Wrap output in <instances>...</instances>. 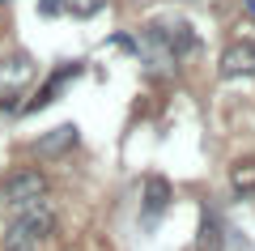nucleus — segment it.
Wrapping results in <instances>:
<instances>
[{
	"mask_svg": "<svg viewBox=\"0 0 255 251\" xmlns=\"http://www.w3.org/2000/svg\"><path fill=\"white\" fill-rule=\"evenodd\" d=\"M0 200L17 213V209L34 205V200H47V179L38 171H30V166H17V171H9L4 179H0Z\"/></svg>",
	"mask_w": 255,
	"mask_h": 251,
	"instance_id": "1",
	"label": "nucleus"
},
{
	"mask_svg": "<svg viewBox=\"0 0 255 251\" xmlns=\"http://www.w3.org/2000/svg\"><path fill=\"white\" fill-rule=\"evenodd\" d=\"M34 77V64H30V55H9V60H0V90H4V98H0V107L13 111L17 107V90L26 85V81Z\"/></svg>",
	"mask_w": 255,
	"mask_h": 251,
	"instance_id": "2",
	"label": "nucleus"
},
{
	"mask_svg": "<svg viewBox=\"0 0 255 251\" xmlns=\"http://www.w3.org/2000/svg\"><path fill=\"white\" fill-rule=\"evenodd\" d=\"M145 38L153 47H166L170 55H183L196 47V34H191L187 21H174V26H145Z\"/></svg>",
	"mask_w": 255,
	"mask_h": 251,
	"instance_id": "3",
	"label": "nucleus"
},
{
	"mask_svg": "<svg viewBox=\"0 0 255 251\" xmlns=\"http://www.w3.org/2000/svg\"><path fill=\"white\" fill-rule=\"evenodd\" d=\"M17 222L30 230V239H34V243L51 239V230H55V213H51V205H47V200H34V205L17 209Z\"/></svg>",
	"mask_w": 255,
	"mask_h": 251,
	"instance_id": "4",
	"label": "nucleus"
},
{
	"mask_svg": "<svg viewBox=\"0 0 255 251\" xmlns=\"http://www.w3.org/2000/svg\"><path fill=\"white\" fill-rule=\"evenodd\" d=\"M251 72H255V43L251 38L226 47V55H221V77H251Z\"/></svg>",
	"mask_w": 255,
	"mask_h": 251,
	"instance_id": "5",
	"label": "nucleus"
},
{
	"mask_svg": "<svg viewBox=\"0 0 255 251\" xmlns=\"http://www.w3.org/2000/svg\"><path fill=\"white\" fill-rule=\"evenodd\" d=\"M73 145H77V128L73 124H60V128H51L34 149L43 153V158H51V153H64V149H73Z\"/></svg>",
	"mask_w": 255,
	"mask_h": 251,
	"instance_id": "6",
	"label": "nucleus"
},
{
	"mask_svg": "<svg viewBox=\"0 0 255 251\" xmlns=\"http://www.w3.org/2000/svg\"><path fill=\"white\" fill-rule=\"evenodd\" d=\"M170 196H174V192H170V183H166L162 175H149V179H145V213L149 217L162 213V209L170 205Z\"/></svg>",
	"mask_w": 255,
	"mask_h": 251,
	"instance_id": "7",
	"label": "nucleus"
},
{
	"mask_svg": "<svg viewBox=\"0 0 255 251\" xmlns=\"http://www.w3.org/2000/svg\"><path fill=\"white\" fill-rule=\"evenodd\" d=\"M77 72H81V64H64V68H60V72H55V77H51V81H47L43 90H38V98H30V107H26V111H38V107H47V102H51V98H55V94H60V90H64V81H68V77H77Z\"/></svg>",
	"mask_w": 255,
	"mask_h": 251,
	"instance_id": "8",
	"label": "nucleus"
},
{
	"mask_svg": "<svg viewBox=\"0 0 255 251\" xmlns=\"http://www.w3.org/2000/svg\"><path fill=\"white\" fill-rule=\"evenodd\" d=\"M0 251H38V243L30 239V230L13 217L9 226H4V239H0Z\"/></svg>",
	"mask_w": 255,
	"mask_h": 251,
	"instance_id": "9",
	"label": "nucleus"
},
{
	"mask_svg": "<svg viewBox=\"0 0 255 251\" xmlns=\"http://www.w3.org/2000/svg\"><path fill=\"white\" fill-rule=\"evenodd\" d=\"M200 251H221V222L209 209H204V217H200Z\"/></svg>",
	"mask_w": 255,
	"mask_h": 251,
	"instance_id": "10",
	"label": "nucleus"
},
{
	"mask_svg": "<svg viewBox=\"0 0 255 251\" xmlns=\"http://www.w3.org/2000/svg\"><path fill=\"white\" fill-rule=\"evenodd\" d=\"M230 183H234V192H255V162H238L230 171Z\"/></svg>",
	"mask_w": 255,
	"mask_h": 251,
	"instance_id": "11",
	"label": "nucleus"
},
{
	"mask_svg": "<svg viewBox=\"0 0 255 251\" xmlns=\"http://www.w3.org/2000/svg\"><path fill=\"white\" fill-rule=\"evenodd\" d=\"M102 4H107V0H64V9L73 13V17H94Z\"/></svg>",
	"mask_w": 255,
	"mask_h": 251,
	"instance_id": "12",
	"label": "nucleus"
},
{
	"mask_svg": "<svg viewBox=\"0 0 255 251\" xmlns=\"http://www.w3.org/2000/svg\"><path fill=\"white\" fill-rule=\"evenodd\" d=\"M64 0H38V13H60Z\"/></svg>",
	"mask_w": 255,
	"mask_h": 251,
	"instance_id": "13",
	"label": "nucleus"
}]
</instances>
